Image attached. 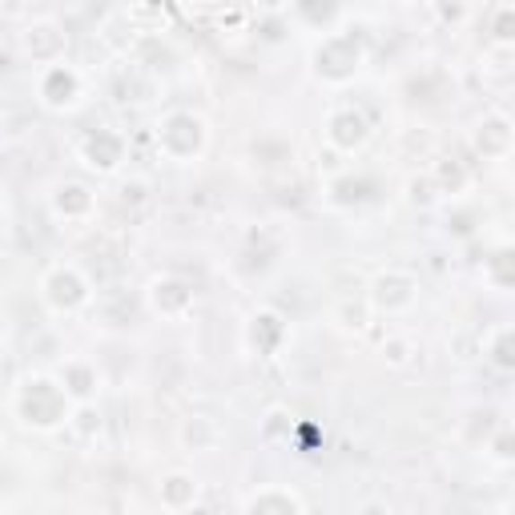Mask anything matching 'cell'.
Returning <instances> with one entry per match:
<instances>
[{
    "label": "cell",
    "mask_w": 515,
    "mask_h": 515,
    "mask_svg": "<svg viewBox=\"0 0 515 515\" xmlns=\"http://www.w3.org/2000/svg\"><path fill=\"white\" fill-rule=\"evenodd\" d=\"M57 194H61V197H57V205L69 202V214H89V205H93V197H89L81 186H61Z\"/></svg>",
    "instance_id": "13"
},
{
    "label": "cell",
    "mask_w": 515,
    "mask_h": 515,
    "mask_svg": "<svg viewBox=\"0 0 515 515\" xmlns=\"http://www.w3.org/2000/svg\"><path fill=\"white\" fill-rule=\"evenodd\" d=\"M81 93V81L77 73L69 69V65H48L45 81H40V97H45V105H53V109H65V105H73Z\"/></svg>",
    "instance_id": "5"
},
{
    "label": "cell",
    "mask_w": 515,
    "mask_h": 515,
    "mask_svg": "<svg viewBox=\"0 0 515 515\" xmlns=\"http://www.w3.org/2000/svg\"><path fill=\"white\" fill-rule=\"evenodd\" d=\"M371 302L383 306V310H403V306L415 302V278L398 270H387L375 278V290H371Z\"/></svg>",
    "instance_id": "4"
},
{
    "label": "cell",
    "mask_w": 515,
    "mask_h": 515,
    "mask_svg": "<svg viewBox=\"0 0 515 515\" xmlns=\"http://www.w3.org/2000/svg\"><path fill=\"white\" fill-rule=\"evenodd\" d=\"M306 503L298 500L294 492H262V495H250V500H246V511H302Z\"/></svg>",
    "instance_id": "9"
},
{
    "label": "cell",
    "mask_w": 515,
    "mask_h": 515,
    "mask_svg": "<svg viewBox=\"0 0 515 515\" xmlns=\"http://www.w3.org/2000/svg\"><path fill=\"white\" fill-rule=\"evenodd\" d=\"M21 415L24 423H37V427H57V423L69 415L61 387H53L48 379H29L21 395Z\"/></svg>",
    "instance_id": "1"
},
{
    "label": "cell",
    "mask_w": 515,
    "mask_h": 515,
    "mask_svg": "<svg viewBox=\"0 0 515 515\" xmlns=\"http://www.w3.org/2000/svg\"><path fill=\"white\" fill-rule=\"evenodd\" d=\"M153 286H157V290H165V302H153V306H157V310H161V314H181V310H186L189 302H194V294H189V290L181 286V282H173V278H165V282H153Z\"/></svg>",
    "instance_id": "11"
},
{
    "label": "cell",
    "mask_w": 515,
    "mask_h": 515,
    "mask_svg": "<svg viewBox=\"0 0 515 515\" xmlns=\"http://www.w3.org/2000/svg\"><path fill=\"white\" fill-rule=\"evenodd\" d=\"M45 298L57 306V310H73V306H81L89 298V286L73 266H57V270L45 278Z\"/></svg>",
    "instance_id": "3"
},
{
    "label": "cell",
    "mask_w": 515,
    "mask_h": 515,
    "mask_svg": "<svg viewBox=\"0 0 515 515\" xmlns=\"http://www.w3.org/2000/svg\"><path fill=\"white\" fill-rule=\"evenodd\" d=\"M197 500V479L186 476V471H173V476L161 479V503L170 511H181Z\"/></svg>",
    "instance_id": "7"
},
{
    "label": "cell",
    "mask_w": 515,
    "mask_h": 515,
    "mask_svg": "<svg viewBox=\"0 0 515 515\" xmlns=\"http://www.w3.org/2000/svg\"><path fill=\"white\" fill-rule=\"evenodd\" d=\"M181 443L194 447V451H202V447H214V443H218V427H214L210 419H189L186 427H181Z\"/></svg>",
    "instance_id": "10"
},
{
    "label": "cell",
    "mask_w": 515,
    "mask_h": 515,
    "mask_svg": "<svg viewBox=\"0 0 515 515\" xmlns=\"http://www.w3.org/2000/svg\"><path fill=\"white\" fill-rule=\"evenodd\" d=\"M93 387H97V375L85 367V362H69V367H65V390H73L77 398H89Z\"/></svg>",
    "instance_id": "12"
},
{
    "label": "cell",
    "mask_w": 515,
    "mask_h": 515,
    "mask_svg": "<svg viewBox=\"0 0 515 515\" xmlns=\"http://www.w3.org/2000/svg\"><path fill=\"white\" fill-rule=\"evenodd\" d=\"M330 145H338V149H346L351 153L354 145H362L367 141V118L362 113H354V109H343V113H335L330 118Z\"/></svg>",
    "instance_id": "6"
},
{
    "label": "cell",
    "mask_w": 515,
    "mask_h": 515,
    "mask_svg": "<svg viewBox=\"0 0 515 515\" xmlns=\"http://www.w3.org/2000/svg\"><path fill=\"white\" fill-rule=\"evenodd\" d=\"M85 161L93 165V170H113V165L121 161V141L113 137V133L97 129V137L85 141Z\"/></svg>",
    "instance_id": "8"
},
{
    "label": "cell",
    "mask_w": 515,
    "mask_h": 515,
    "mask_svg": "<svg viewBox=\"0 0 515 515\" xmlns=\"http://www.w3.org/2000/svg\"><path fill=\"white\" fill-rule=\"evenodd\" d=\"M202 141H205L202 121L189 118V113H173V118L161 126V149H165L170 157H178V161L194 157L197 149H202Z\"/></svg>",
    "instance_id": "2"
}]
</instances>
